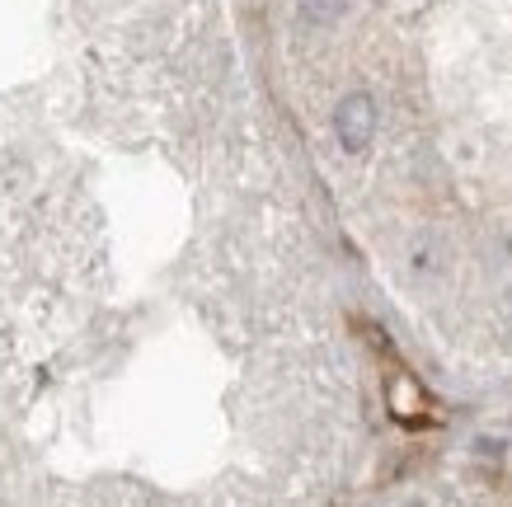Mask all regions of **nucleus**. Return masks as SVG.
Listing matches in <instances>:
<instances>
[{
    "instance_id": "obj_4",
    "label": "nucleus",
    "mask_w": 512,
    "mask_h": 507,
    "mask_svg": "<svg viewBox=\"0 0 512 507\" xmlns=\"http://www.w3.org/2000/svg\"><path fill=\"white\" fill-rule=\"evenodd\" d=\"M503 320H508V329H512V301H508V310H503Z\"/></svg>"
},
{
    "instance_id": "obj_2",
    "label": "nucleus",
    "mask_w": 512,
    "mask_h": 507,
    "mask_svg": "<svg viewBox=\"0 0 512 507\" xmlns=\"http://www.w3.org/2000/svg\"><path fill=\"white\" fill-rule=\"evenodd\" d=\"M390 409H395L404 423H414V418L428 409V400L419 395V385L409 381V376H395V381H390Z\"/></svg>"
},
{
    "instance_id": "obj_1",
    "label": "nucleus",
    "mask_w": 512,
    "mask_h": 507,
    "mask_svg": "<svg viewBox=\"0 0 512 507\" xmlns=\"http://www.w3.org/2000/svg\"><path fill=\"white\" fill-rule=\"evenodd\" d=\"M334 132H339L343 151H362L376 132V104L367 94H348L339 104V113H334Z\"/></svg>"
},
{
    "instance_id": "obj_3",
    "label": "nucleus",
    "mask_w": 512,
    "mask_h": 507,
    "mask_svg": "<svg viewBox=\"0 0 512 507\" xmlns=\"http://www.w3.org/2000/svg\"><path fill=\"white\" fill-rule=\"evenodd\" d=\"M306 10H311L315 19H329L334 10H339V0H306Z\"/></svg>"
}]
</instances>
